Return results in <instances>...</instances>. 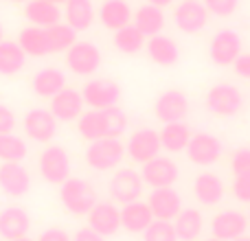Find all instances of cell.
Returning a JSON list of instances; mask_svg holds the SVG:
<instances>
[{
    "instance_id": "16",
    "label": "cell",
    "mask_w": 250,
    "mask_h": 241,
    "mask_svg": "<svg viewBox=\"0 0 250 241\" xmlns=\"http://www.w3.org/2000/svg\"><path fill=\"white\" fill-rule=\"evenodd\" d=\"M88 226L104 237H112L121 228V208L114 202H97L88 213Z\"/></svg>"
},
{
    "instance_id": "11",
    "label": "cell",
    "mask_w": 250,
    "mask_h": 241,
    "mask_svg": "<svg viewBox=\"0 0 250 241\" xmlns=\"http://www.w3.org/2000/svg\"><path fill=\"white\" fill-rule=\"evenodd\" d=\"M222 151H224V147H222L220 138L208 132L193 134L189 145H187V156L198 167H211V164H215L220 160Z\"/></svg>"
},
{
    "instance_id": "52",
    "label": "cell",
    "mask_w": 250,
    "mask_h": 241,
    "mask_svg": "<svg viewBox=\"0 0 250 241\" xmlns=\"http://www.w3.org/2000/svg\"><path fill=\"white\" fill-rule=\"evenodd\" d=\"M207 241H220V239H215V237H211V239H207Z\"/></svg>"
},
{
    "instance_id": "22",
    "label": "cell",
    "mask_w": 250,
    "mask_h": 241,
    "mask_svg": "<svg viewBox=\"0 0 250 241\" xmlns=\"http://www.w3.org/2000/svg\"><path fill=\"white\" fill-rule=\"evenodd\" d=\"M31 88L38 97H44V99H53L57 92H62L66 88V73L62 68H55V66H46V68L38 70L31 79Z\"/></svg>"
},
{
    "instance_id": "12",
    "label": "cell",
    "mask_w": 250,
    "mask_h": 241,
    "mask_svg": "<svg viewBox=\"0 0 250 241\" xmlns=\"http://www.w3.org/2000/svg\"><path fill=\"white\" fill-rule=\"evenodd\" d=\"M208 9L200 0H182L173 11V22L176 26L187 35L200 33L208 24Z\"/></svg>"
},
{
    "instance_id": "8",
    "label": "cell",
    "mask_w": 250,
    "mask_h": 241,
    "mask_svg": "<svg viewBox=\"0 0 250 241\" xmlns=\"http://www.w3.org/2000/svg\"><path fill=\"white\" fill-rule=\"evenodd\" d=\"M82 95L92 110H108L121 101V86L112 79H90L82 88Z\"/></svg>"
},
{
    "instance_id": "33",
    "label": "cell",
    "mask_w": 250,
    "mask_h": 241,
    "mask_svg": "<svg viewBox=\"0 0 250 241\" xmlns=\"http://www.w3.org/2000/svg\"><path fill=\"white\" fill-rule=\"evenodd\" d=\"M114 46H117V51L125 53V55H136L145 46V35L134 24H127L123 29L114 31Z\"/></svg>"
},
{
    "instance_id": "50",
    "label": "cell",
    "mask_w": 250,
    "mask_h": 241,
    "mask_svg": "<svg viewBox=\"0 0 250 241\" xmlns=\"http://www.w3.org/2000/svg\"><path fill=\"white\" fill-rule=\"evenodd\" d=\"M2 38H4V29H2V24H0V42H2Z\"/></svg>"
},
{
    "instance_id": "4",
    "label": "cell",
    "mask_w": 250,
    "mask_h": 241,
    "mask_svg": "<svg viewBox=\"0 0 250 241\" xmlns=\"http://www.w3.org/2000/svg\"><path fill=\"white\" fill-rule=\"evenodd\" d=\"M101 51L97 44L92 42H75L73 46L66 51V66L70 73L79 75V77H90L99 70L101 66Z\"/></svg>"
},
{
    "instance_id": "42",
    "label": "cell",
    "mask_w": 250,
    "mask_h": 241,
    "mask_svg": "<svg viewBox=\"0 0 250 241\" xmlns=\"http://www.w3.org/2000/svg\"><path fill=\"white\" fill-rule=\"evenodd\" d=\"M16 129V112L9 105L0 103V134H11Z\"/></svg>"
},
{
    "instance_id": "9",
    "label": "cell",
    "mask_w": 250,
    "mask_h": 241,
    "mask_svg": "<svg viewBox=\"0 0 250 241\" xmlns=\"http://www.w3.org/2000/svg\"><path fill=\"white\" fill-rule=\"evenodd\" d=\"M143 186H145V182H143L138 171H134V169H119V171L110 178L108 191L114 202H119L123 206V204L141 200Z\"/></svg>"
},
{
    "instance_id": "47",
    "label": "cell",
    "mask_w": 250,
    "mask_h": 241,
    "mask_svg": "<svg viewBox=\"0 0 250 241\" xmlns=\"http://www.w3.org/2000/svg\"><path fill=\"white\" fill-rule=\"evenodd\" d=\"M13 241H38V239H31V237H18V239H13Z\"/></svg>"
},
{
    "instance_id": "6",
    "label": "cell",
    "mask_w": 250,
    "mask_h": 241,
    "mask_svg": "<svg viewBox=\"0 0 250 241\" xmlns=\"http://www.w3.org/2000/svg\"><path fill=\"white\" fill-rule=\"evenodd\" d=\"M242 55V38L235 29H222L208 42V57L215 66H233Z\"/></svg>"
},
{
    "instance_id": "5",
    "label": "cell",
    "mask_w": 250,
    "mask_h": 241,
    "mask_svg": "<svg viewBox=\"0 0 250 241\" xmlns=\"http://www.w3.org/2000/svg\"><path fill=\"white\" fill-rule=\"evenodd\" d=\"M160 134L151 127H141L136 132L129 134L127 145H125V154L138 164H145L149 160H154L156 156H160Z\"/></svg>"
},
{
    "instance_id": "40",
    "label": "cell",
    "mask_w": 250,
    "mask_h": 241,
    "mask_svg": "<svg viewBox=\"0 0 250 241\" xmlns=\"http://www.w3.org/2000/svg\"><path fill=\"white\" fill-rule=\"evenodd\" d=\"M230 167H233L235 176H244V173H250V147H239L233 154V160H230Z\"/></svg>"
},
{
    "instance_id": "41",
    "label": "cell",
    "mask_w": 250,
    "mask_h": 241,
    "mask_svg": "<svg viewBox=\"0 0 250 241\" xmlns=\"http://www.w3.org/2000/svg\"><path fill=\"white\" fill-rule=\"evenodd\" d=\"M233 195L244 204H250V173L235 176L233 180Z\"/></svg>"
},
{
    "instance_id": "20",
    "label": "cell",
    "mask_w": 250,
    "mask_h": 241,
    "mask_svg": "<svg viewBox=\"0 0 250 241\" xmlns=\"http://www.w3.org/2000/svg\"><path fill=\"white\" fill-rule=\"evenodd\" d=\"M31 228V215L22 206H7L0 211V237L13 241L26 237Z\"/></svg>"
},
{
    "instance_id": "32",
    "label": "cell",
    "mask_w": 250,
    "mask_h": 241,
    "mask_svg": "<svg viewBox=\"0 0 250 241\" xmlns=\"http://www.w3.org/2000/svg\"><path fill=\"white\" fill-rule=\"evenodd\" d=\"M202 226L204 220L198 208H182L180 215L173 220V228L180 241H195L202 235Z\"/></svg>"
},
{
    "instance_id": "10",
    "label": "cell",
    "mask_w": 250,
    "mask_h": 241,
    "mask_svg": "<svg viewBox=\"0 0 250 241\" xmlns=\"http://www.w3.org/2000/svg\"><path fill=\"white\" fill-rule=\"evenodd\" d=\"M141 178L147 186L151 189H165V186H173L180 178V169L167 156H156L154 160L143 164Z\"/></svg>"
},
{
    "instance_id": "17",
    "label": "cell",
    "mask_w": 250,
    "mask_h": 241,
    "mask_svg": "<svg viewBox=\"0 0 250 241\" xmlns=\"http://www.w3.org/2000/svg\"><path fill=\"white\" fill-rule=\"evenodd\" d=\"M83 95L82 90L75 88H64L51 99V112L60 123H68V120H77L83 114Z\"/></svg>"
},
{
    "instance_id": "13",
    "label": "cell",
    "mask_w": 250,
    "mask_h": 241,
    "mask_svg": "<svg viewBox=\"0 0 250 241\" xmlns=\"http://www.w3.org/2000/svg\"><path fill=\"white\" fill-rule=\"evenodd\" d=\"M57 123H60V120L53 117V112L46 108H33L24 114V119H22L24 134L38 142L53 141L57 134Z\"/></svg>"
},
{
    "instance_id": "28",
    "label": "cell",
    "mask_w": 250,
    "mask_h": 241,
    "mask_svg": "<svg viewBox=\"0 0 250 241\" xmlns=\"http://www.w3.org/2000/svg\"><path fill=\"white\" fill-rule=\"evenodd\" d=\"M134 26L145 35L147 40L154 38V35H160L165 29V11L156 4H143L138 7V11L134 13Z\"/></svg>"
},
{
    "instance_id": "3",
    "label": "cell",
    "mask_w": 250,
    "mask_h": 241,
    "mask_svg": "<svg viewBox=\"0 0 250 241\" xmlns=\"http://www.w3.org/2000/svg\"><path fill=\"white\" fill-rule=\"evenodd\" d=\"M40 176L48 184H62L70 178V156L62 145H48L38 160Z\"/></svg>"
},
{
    "instance_id": "23",
    "label": "cell",
    "mask_w": 250,
    "mask_h": 241,
    "mask_svg": "<svg viewBox=\"0 0 250 241\" xmlns=\"http://www.w3.org/2000/svg\"><path fill=\"white\" fill-rule=\"evenodd\" d=\"M97 18H99V22L105 29L119 31V29H123V26L132 24L134 13L125 0H104L99 11H97Z\"/></svg>"
},
{
    "instance_id": "51",
    "label": "cell",
    "mask_w": 250,
    "mask_h": 241,
    "mask_svg": "<svg viewBox=\"0 0 250 241\" xmlns=\"http://www.w3.org/2000/svg\"><path fill=\"white\" fill-rule=\"evenodd\" d=\"M48 2H55V4H62V2H66V0H48Z\"/></svg>"
},
{
    "instance_id": "31",
    "label": "cell",
    "mask_w": 250,
    "mask_h": 241,
    "mask_svg": "<svg viewBox=\"0 0 250 241\" xmlns=\"http://www.w3.org/2000/svg\"><path fill=\"white\" fill-rule=\"evenodd\" d=\"M26 64V53L22 51V46L13 40H2L0 42V75L11 77L18 75Z\"/></svg>"
},
{
    "instance_id": "15",
    "label": "cell",
    "mask_w": 250,
    "mask_h": 241,
    "mask_svg": "<svg viewBox=\"0 0 250 241\" xmlns=\"http://www.w3.org/2000/svg\"><path fill=\"white\" fill-rule=\"evenodd\" d=\"M154 220L163 221H173L182 211V198L173 186H165V189H154L147 198Z\"/></svg>"
},
{
    "instance_id": "39",
    "label": "cell",
    "mask_w": 250,
    "mask_h": 241,
    "mask_svg": "<svg viewBox=\"0 0 250 241\" xmlns=\"http://www.w3.org/2000/svg\"><path fill=\"white\" fill-rule=\"evenodd\" d=\"M204 7L208 9V13L217 18H229L237 11L239 7V0H202Z\"/></svg>"
},
{
    "instance_id": "26",
    "label": "cell",
    "mask_w": 250,
    "mask_h": 241,
    "mask_svg": "<svg viewBox=\"0 0 250 241\" xmlns=\"http://www.w3.org/2000/svg\"><path fill=\"white\" fill-rule=\"evenodd\" d=\"M160 145H163L165 151L169 154H180V151H187V145L191 141V129L185 120H178V123H165L163 129H160Z\"/></svg>"
},
{
    "instance_id": "30",
    "label": "cell",
    "mask_w": 250,
    "mask_h": 241,
    "mask_svg": "<svg viewBox=\"0 0 250 241\" xmlns=\"http://www.w3.org/2000/svg\"><path fill=\"white\" fill-rule=\"evenodd\" d=\"M66 24H70L75 31H86L95 22V4L92 0H66Z\"/></svg>"
},
{
    "instance_id": "18",
    "label": "cell",
    "mask_w": 250,
    "mask_h": 241,
    "mask_svg": "<svg viewBox=\"0 0 250 241\" xmlns=\"http://www.w3.org/2000/svg\"><path fill=\"white\" fill-rule=\"evenodd\" d=\"M248 217L239 211H222L211 220V233L220 241H235L246 235Z\"/></svg>"
},
{
    "instance_id": "43",
    "label": "cell",
    "mask_w": 250,
    "mask_h": 241,
    "mask_svg": "<svg viewBox=\"0 0 250 241\" xmlns=\"http://www.w3.org/2000/svg\"><path fill=\"white\" fill-rule=\"evenodd\" d=\"M38 241H73V237L62 228H46V230H42Z\"/></svg>"
},
{
    "instance_id": "2",
    "label": "cell",
    "mask_w": 250,
    "mask_h": 241,
    "mask_svg": "<svg viewBox=\"0 0 250 241\" xmlns=\"http://www.w3.org/2000/svg\"><path fill=\"white\" fill-rule=\"evenodd\" d=\"M125 145L119 138H99L86 149V162L95 171H112L125 158Z\"/></svg>"
},
{
    "instance_id": "29",
    "label": "cell",
    "mask_w": 250,
    "mask_h": 241,
    "mask_svg": "<svg viewBox=\"0 0 250 241\" xmlns=\"http://www.w3.org/2000/svg\"><path fill=\"white\" fill-rule=\"evenodd\" d=\"M18 44H20L22 51L31 57H44V55L51 53L46 29L35 26V24H29L20 31V35H18Z\"/></svg>"
},
{
    "instance_id": "24",
    "label": "cell",
    "mask_w": 250,
    "mask_h": 241,
    "mask_svg": "<svg viewBox=\"0 0 250 241\" xmlns=\"http://www.w3.org/2000/svg\"><path fill=\"white\" fill-rule=\"evenodd\" d=\"M193 195L202 206H217L224 200V182L215 173H200L193 180Z\"/></svg>"
},
{
    "instance_id": "36",
    "label": "cell",
    "mask_w": 250,
    "mask_h": 241,
    "mask_svg": "<svg viewBox=\"0 0 250 241\" xmlns=\"http://www.w3.org/2000/svg\"><path fill=\"white\" fill-rule=\"evenodd\" d=\"M46 33H48V46H51V53L68 51V48L77 42V31H75L70 24H62V22H57V24L48 26Z\"/></svg>"
},
{
    "instance_id": "53",
    "label": "cell",
    "mask_w": 250,
    "mask_h": 241,
    "mask_svg": "<svg viewBox=\"0 0 250 241\" xmlns=\"http://www.w3.org/2000/svg\"><path fill=\"white\" fill-rule=\"evenodd\" d=\"M248 220H250V213H248Z\"/></svg>"
},
{
    "instance_id": "44",
    "label": "cell",
    "mask_w": 250,
    "mask_h": 241,
    "mask_svg": "<svg viewBox=\"0 0 250 241\" xmlns=\"http://www.w3.org/2000/svg\"><path fill=\"white\" fill-rule=\"evenodd\" d=\"M233 68L242 79H250V53H242V55L235 60Z\"/></svg>"
},
{
    "instance_id": "48",
    "label": "cell",
    "mask_w": 250,
    "mask_h": 241,
    "mask_svg": "<svg viewBox=\"0 0 250 241\" xmlns=\"http://www.w3.org/2000/svg\"><path fill=\"white\" fill-rule=\"evenodd\" d=\"M235 241H250V237H248V235H242V237H237Z\"/></svg>"
},
{
    "instance_id": "35",
    "label": "cell",
    "mask_w": 250,
    "mask_h": 241,
    "mask_svg": "<svg viewBox=\"0 0 250 241\" xmlns=\"http://www.w3.org/2000/svg\"><path fill=\"white\" fill-rule=\"evenodd\" d=\"M29 154L24 138L16 134H0V160L2 162H22Z\"/></svg>"
},
{
    "instance_id": "46",
    "label": "cell",
    "mask_w": 250,
    "mask_h": 241,
    "mask_svg": "<svg viewBox=\"0 0 250 241\" xmlns=\"http://www.w3.org/2000/svg\"><path fill=\"white\" fill-rule=\"evenodd\" d=\"M147 2H149V4H156V7H160V9H165V7H169L173 0H147Z\"/></svg>"
},
{
    "instance_id": "19",
    "label": "cell",
    "mask_w": 250,
    "mask_h": 241,
    "mask_svg": "<svg viewBox=\"0 0 250 241\" xmlns=\"http://www.w3.org/2000/svg\"><path fill=\"white\" fill-rule=\"evenodd\" d=\"M31 189V176L22 162H2L0 164V191L9 198H22Z\"/></svg>"
},
{
    "instance_id": "14",
    "label": "cell",
    "mask_w": 250,
    "mask_h": 241,
    "mask_svg": "<svg viewBox=\"0 0 250 241\" xmlns=\"http://www.w3.org/2000/svg\"><path fill=\"white\" fill-rule=\"evenodd\" d=\"M154 114L158 120H163V125L185 120L187 114H189V99L182 90H165L156 99Z\"/></svg>"
},
{
    "instance_id": "38",
    "label": "cell",
    "mask_w": 250,
    "mask_h": 241,
    "mask_svg": "<svg viewBox=\"0 0 250 241\" xmlns=\"http://www.w3.org/2000/svg\"><path fill=\"white\" fill-rule=\"evenodd\" d=\"M143 241H180L173 228V221L154 220L151 226L143 233Z\"/></svg>"
},
{
    "instance_id": "21",
    "label": "cell",
    "mask_w": 250,
    "mask_h": 241,
    "mask_svg": "<svg viewBox=\"0 0 250 241\" xmlns=\"http://www.w3.org/2000/svg\"><path fill=\"white\" fill-rule=\"evenodd\" d=\"M151 221H154V213H151L147 202L136 200V202H129L121 206V228L127 230V233L143 235L151 226Z\"/></svg>"
},
{
    "instance_id": "34",
    "label": "cell",
    "mask_w": 250,
    "mask_h": 241,
    "mask_svg": "<svg viewBox=\"0 0 250 241\" xmlns=\"http://www.w3.org/2000/svg\"><path fill=\"white\" fill-rule=\"evenodd\" d=\"M77 132L82 134V138L86 141H99L105 138V127H104V112L101 110H90V112H83L77 119Z\"/></svg>"
},
{
    "instance_id": "7",
    "label": "cell",
    "mask_w": 250,
    "mask_h": 241,
    "mask_svg": "<svg viewBox=\"0 0 250 241\" xmlns=\"http://www.w3.org/2000/svg\"><path fill=\"white\" fill-rule=\"evenodd\" d=\"M244 105V97L239 88L230 83H217L207 92V108L215 117H235Z\"/></svg>"
},
{
    "instance_id": "37",
    "label": "cell",
    "mask_w": 250,
    "mask_h": 241,
    "mask_svg": "<svg viewBox=\"0 0 250 241\" xmlns=\"http://www.w3.org/2000/svg\"><path fill=\"white\" fill-rule=\"evenodd\" d=\"M104 112V127H105V138H119L127 132V114L123 112L119 105L108 110H101Z\"/></svg>"
},
{
    "instance_id": "1",
    "label": "cell",
    "mask_w": 250,
    "mask_h": 241,
    "mask_svg": "<svg viewBox=\"0 0 250 241\" xmlns=\"http://www.w3.org/2000/svg\"><path fill=\"white\" fill-rule=\"evenodd\" d=\"M60 200L62 206L73 215H88L95 208L97 200V191L83 178H68L66 182L60 184Z\"/></svg>"
},
{
    "instance_id": "45",
    "label": "cell",
    "mask_w": 250,
    "mask_h": 241,
    "mask_svg": "<svg viewBox=\"0 0 250 241\" xmlns=\"http://www.w3.org/2000/svg\"><path fill=\"white\" fill-rule=\"evenodd\" d=\"M73 241H105V237L99 235L97 230H92L90 226H86V228H79L77 233H75Z\"/></svg>"
},
{
    "instance_id": "27",
    "label": "cell",
    "mask_w": 250,
    "mask_h": 241,
    "mask_svg": "<svg viewBox=\"0 0 250 241\" xmlns=\"http://www.w3.org/2000/svg\"><path fill=\"white\" fill-rule=\"evenodd\" d=\"M147 55L158 66H173L180 60V48L169 35H154L147 40Z\"/></svg>"
},
{
    "instance_id": "25",
    "label": "cell",
    "mask_w": 250,
    "mask_h": 241,
    "mask_svg": "<svg viewBox=\"0 0 250 241\" xmlns=\"http://www.w3.org/2000/svg\"><path fill=\"white\" fill-rule=\"evenodd\" d=\"M24 18L31 24L48 29V26L57 24L62 20V11L60 4L48 2V0H29L24 4Z\"/></svg>"
},
{
    "instance_id": "49",
    "label": "cell",
    "mask_w": 250,
    "mask_h": 241,
    "mask_svg": "<svg viewBox=\"0 0 250 241\" xmlns=\"http://www.w3.org/2000/svg\"><path fill=\"white\" fill-rule=\"evenodd\" d=\"M9 2H16V4H22V2H24V4H26L29 0H9Z\"/></svg>"
}]
</instances>
